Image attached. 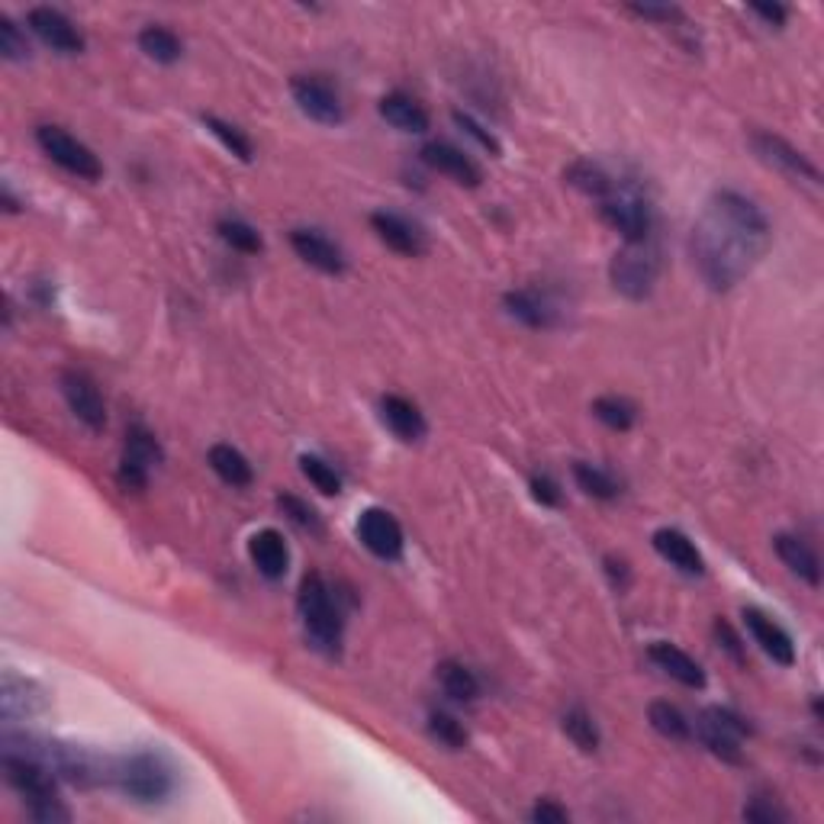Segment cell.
I'll return each mask as SVG.
<instances>
[{"label":"cell","instance_id":"cell-47","mask_svg":"<svg viewBox=\"0 0 824 824\" xmlns=\"http://www.w3.org/2000/svg\"><path fill=\"white\" fill-rule=\"evenodd\" d=\"M715 635H718V642L725 644V651L732 654L734 661H744V647H741V638L734 635L728 622H722V618H718V622H715Z\"/></svg>","mask_w":824,"mask_h":824},{"label":"cell","instance_id":"cell-32","mask_svg":"<svg viewBox=\"0 0 824 824\" xmlns=\"http://www.w3.org/2000/svg\"><path fill=\"white\" fill-rule=\"evenodd\" d=\"M216 232H219V239H222V242L229 245V248H236V251H242V255H258V251L265 248L261 236H258V229H255V226H248L245 219H236V216L219 219Z\"/></svg>","mask_w":824,"mask_h":824},{"label":"cell","instance_id":"cell-42","mask_svg":"<svg viewBox=\"0 0 824 824\" xmlns=\"http://www.w3.org/2000/svg\"><path fill=\"white\" fill-rule=\"evenodd\" d=\"M455 122H458V126H460V132H467V136H470V139H474V142H477V146L484 149V152H489V155H499V152H503V146H499V139H496V136L489 132V129H487V126H484V122L474 120L470 113H460V110H458V113H455Z\"/></svg>","mask_w":824,"mask_h":824},{"label":"cell","instance_id":"cell-1","mask_svg":"<svg viewBox=\"0 0 824 824\" xmlns=\"http://www.w3.org/2000/svg\"><path fill=\"white\" fill-rule=\"evenodd\" d=\"M770 219L737 190H715L693 226L689 255L705 284L718 294L737 287L770 248Z\"/></svg>","mask_w":824,"mask_h":824},{"label":"cell","instance_id":"cell-36","mask_svg":"<svg viewBox=\"0 0 824 824\" xmlns=\"http://www.w3.org/2000/svg\"><path fill=\"white\" fill-rule=\"evenodd\" d=\"M203 126L222 142L226 152H232L239 161H251V155L255 152H251V142H248V136H245L242 129H236L232 122L219 120V117H203Z\"/></svg>","mask_w":824,"mask_h":824},{"label":"cell","instance_id":"cell-27","mask_svg":"<svg viewBox=\"0 0 824 824\" xmlns=\"http://www.w3.org/2000/svg\"><path fill=\"white\" fill-rule=\"evenodd\" d=\"M438 686L455 703H474L480 696V679L474 676V671H467L460 661H441L438 664Z\"/></svg>","mask_w":824,"mask_h":824},{"label":"cell","instance_id":"cell-46","mask_svg":"<svg viewBox=\"0 0 824 824\" xmlns=\"http://www.w3.org/2000/svg\"><path fill=\"white\" fill-rule=\"evenodd\" d=\"M567 818H570L567 808H560V805H554V802H538V805L532 808V822L538 824H564Z\"/></svg>","mask_w":824,"mask_h":824},{"label":"cell","instance_id":"cell-20","mask_svg":"<svg viewBox=\"0 0 824 824\" xmlns=\"http://www.w3.org/2000/svg\"><path fill=\"white\" fill-rule=\"evenodd\" d=\"M503 306L513 319H519L522 326L528 329H550L557 322V309L550 304L545 294L532 290V287H522V290H509L503 297Z\"/></svg>","mask_w":824,"mask_h":824},{"label":"cell","instance_id":"cell-25","mask_svg":"<svg viewBox=\"0 0 824 824\" xmlns=\"http://www.w3.org/2000/svg\"><path fill=\"white\" fill-rule=\"evenodd\" d=\"M380 117L390 122V126H397L399 132H413V136H419V132H426L428 129V113L426 107L416 100V97H409V93L394 91L387 93L384 100H380Z\"/></svg>","mask_w":824,"mask_h":824},{"label":"cell","instance_id":"cell-21","mask_svg":"<svg viewBox=\"0 0 824 824\" xmlns=\"http://www.w3.org/2000/svg\"><path fill=\"white\" fill-rule=\"evenodd\" d=\"M647 654H651V661H654L661 671L667 673L671 679H676L679 686H686V689H703L705 686L703 667H699V664H696L686 651H679L676 644L654 642Z\"/></svg>","mask_w":824,"mask_h":824},{"label":"cell","instance_id":"cell-11","mask_svg":"<svg viewBox=\"0 0 824 824\" xmlns=\"http://www.w3.org/2000/svg\"><path fill=\"white\" fill-rule=\"evenodd\" d=\"M61 397L68 403V409L75 413V419L85 423L91 431H100V428L107 426L103 397H100L97 384H93L85 370H64L61 374Z\"/></svg>","mask_w":824,"mask_h":824},{"label":"cell","instance_id":"cell-33","mask_svg":"<svg viewBox=\"0 0 824 824\" xmlns=\"http://www.w3.org/2000/svg\"><path fill=\"white\" fill-rule=\"evenodd\" d=\"M122 458L136 460V464H142V467H158L161 464V445H158V438H155L152 431L146 426H132L129 428V435H126V455Z\"/></svg>","mask_w":824,"mask_h":824},{"label":"cell","instance_id":"cell-8","mask_svg":"<svg viewBox=\"0 0 824 824\" xmlns=\"http://www.w3.org/2000/svg\"><path fill=\"white\" fill-rule=\"evenodd\" d=\"M696 734L715 757H722L725 764H741V741L751 734V728L741 715H734L732 708L712 705L699 715Z\"/></svg>","mask_w":824,"mask_h":824},{"label":"cell","instance_id":"cell-4","mask_svg":"<svg viewBox=\"0 0 824 824\" xmlns=\"http://www.w3.org/2000/svg\"><path fill=\"white\" fill-rule=\"evenodd\" d=\"M297 606H300L306 635L312 638V644H316L319 651H326V654H338L345 622H341V609H338L336 596H332V586L326 583V577L306 574L304 583H300Z\"/></svg>","mask_w":824,"mask_h":824},{"label":"cell","instance_id":"cell-18","mask_svg":"<svg viewBox=\"0 0 824 824\" xmlns=\"http://www.w3.org/2000/svg\"><path fill=\"white\" fill-rule=\"evenodd\" d=\"M744 625L751 632V638L761 644L766 657H773L776 664L783 667H793L795 664V644L793 638L786 635L783 625H776L770 615H764L761 609H744Z\"/></svg>","mask_w":824,"mask_h":824},{"label":"cell","instance_id":"cell-14","mask_svg":"<svg viewBox=\"0 0 824 824\" xmlns=\"http://www.w3.org/2000/svg\"><path fill=\"white\" fill-rule=\"evenodd\" d=\"M46 693L39 683H32L27 676H17L13 671L3 673L0 683V715L3 722H17V718H32L39 712H46Z\"/></svg>","mask_w":824,"mask_h":824},{"label":"cell","instance_id":"cell-29","mask_svg":"<svg viewBox=\"0 0 824 824\" xmlns=\"http://www.w3.org/2000/svg\"><path fill=\"white\" fill-rule=\"evenodd\" d=\"M647 722H651L654 732L667 737V741H689L693 737V722L673 703H651Z\"/></svg>","mask_w":824,"mask_h":824},{"label":"cell","instance_id":"cell-2","mask_svg":"<svg viewBox=\"0 0 824 824\" xmlns=\"http://www.w3.org/2000/svg\"><path fill=\"white\" fill-rule=\"evenodd\" d=\"M3 766V776L7 783L23 795L27 802V815L39 824H64L71 822V812L68 805L59 798V780L32 757L23 754H13V751H3L0 757Z\"/></svg>","mask_w":824,"mask_h":824},{"label":"cell","instance_id":"cell-16","mask_svg":"<svg viewBox=\"0 0 824 824\" xmlns=\"http://www.w3.org/2000/svg\"><path fill=\"white\" fill-rule=\"evenodd\" d=\"M423 161L431 165L435 171H441L445 178L460 183V187H480V181H484L480 165L464 152V149L451 146V142H428L426 149H423Z\"/></svg>","mask_w":824,"mask_h":824},{"label":"cell","instance_id":"cell-15","mask_svg":"<svg viewBox=\"0 0 824 824\" xmlns=\"http://www.w3.org/2000/svg\"><path fill=\"white\" fill-rule=\"evenodd\" d=\"M370 226H374V232L380 236V242L387 245V248H394L399 255H406V258H419V255H426V232L413 222V219H406V216L390 214V210H377V214L370 216Z\"/></svg>","mask_w":824,"mask_h":824},{"label":"cell","instance_id":"cell-10","mask_svg":"<svg viewBox=\"0 0 824 824\" xmlns=\"http://www.w3.org/2000/svg\"><path fill=\"white\" fill-rule=\"evenodd\" d=\"M290 93H294L297 107L304 110L309 120L322 122V126H338L345 120L341 93L322 75H297L290 81Z\"/></svg>","mask_w":824,"mask_h":824},{"label":"cell","instance_id":"cell-22","mask_svg":"<svg viewBox=\"0 0 824 824\" xmlns=\"http://www.w3.org/2000/svg\"><path fill=\"white\" fill-rule=\"evenodd\" d=\"M654 550L673 564L676 570H683V574H689V577H699L705 570V560L699 548L683 535V532H676V528H657L654 532Z\"/></svg>","mask_w":824,"mask_h":824},{"label":"cell","instance_id":"cell-26","mask_svg":"<svg viewBox=\"0 0 824 824\" xmlns=\"http://www.w3.org/2000/svg\"><path fill=\"white\" fill-rule=\"evenodd\" d=\"M210 467H214V474L222 484L236 489L251 487V480H255V470H251L248 458L232 445H214L210 448Z\"/></svg>","mask_w":824,"mask_h":824},{"label":"cell","instance_id":"cell-12","mask_svg":"<svg viewBox=\"0 0 824 824\" xmlns=\"http://www.w3.org/2000/svg\"><path fill=\"white\" fill-rule=\"evenodd\" d=\"M30 30L59 56H81L85 52V36L81 30L56 7H32L27 13Z\"/></svg>","mask_w":824,"mask_h":824},{"label":"cell","instance_id":"cell-45","mask_svg":"<svg viewBox=\"0 0 824 824\" xmlns=\"http://www.w3.org/2000/svg\"><path fill=\"white\" fill-rule=\"evenodd\" d=\"M751 13L761 17L766 27H783L790 20V10L783 3H751Z\"/></svg>","mask_w":824,"mask_h":824},{"label":"cell","instance_id":"cell-9","mask_svg":"<svg viewBox=\"0 0 824 824\" xmlns=\"http://www.w3.org/2000/svg\"><path fill=\"white\" fill-rule=\"evenodd\" d=\"M751 146H754L757 158L766 161L770 168H776L780 175H786V178H793V181L812 183V187H822V171H818L805 155L798 152L795 146H790L786 139L757 129V132L751 136Z\"/></svg>","mask_w":824,"mask_h":824},{"label":"cell","instance_id":"cell-43","mask_svg":"<svg viewBox=\"0 0 824 824\" xmlns=\"http://www.w3.org/2000/svg\"><path fill=\"white\" fill-rule=\"evenodd\" d=\"M149 467H142V464H136V460H129V458H122L120 460V470H117V480H120V487L129 493H139V489H146L149 487Z\"/></svg>","mask_w":824,"mask_h":824},{"label":"cell","instance_id":"cell-17","mask_svg":"<svg viewBox=\"0 0 824 824\" xmlns=\"http://www.w3.org/2000/svg\"><path fill=\"white\" fill-rule=\"evenodd\" d=\"M290 245L294 251L304 258L309 268L322 271V275H341L345 271V255L329 236L316 232V229H294L290 232Z\"/></svg>","mask_w":824,"mask_h":824},{"label":"cell","instance_id":"cell-30","mask_svg":"<svg viewBox=\"0 0 824 824\" xmlns=\"http://www.w3.org/2000/svg\"><path fill=\"white\" fill-rule=\"evenodd\" d=\"M567 183L570 187H577L580 193L586 197H593V200H603L606 193H609V187L615 183L606 168H599V165H593V161H574L570 168H567Z\"/></svg>","mask_w":824,"mask_h":824},{"label":"cell","instance_id":"cell-31","mask_svg":"<svg viewBox=\"0 0 824 824\" xmlns=\"http://www.w3.org/2000/svg\"><path fill=\"white\" fill-rule=\"evenodd\" d=\"M564 732L580 747L583 754H596L599 751V741H603L599 728H596L593 715L586 708H580V705H574V708L564 712Z\"/></svg>","mask_w":824,"mask_h":824},{"label":"cell","instance_id":"cell-44","mask_svg":"<svg viewBox=\"0 0 824 824\" xmlns=\"http://www.w3.org/2000/svg\"><path fill=\"white\" fill-rule=\"evenodd\" d=\"M532 496H535L542 506H557V503H560V487L550 480L548 474H535V477H532Z\"/></svg>","mask_w":824,"mask_h":824},{"label":"cell","instance_id":"cell-19","mask_svg":"<svg viewBox=\"0 0 824 824\" xmlns=\"http://www.w3.org/2000/svg\"><path fill=\"white\" fill-rule=\"evenodd\" d=\"M248 554H251V564L258 567V574L268 580H280L290 567V550H287V542L277 528H265V532L251 535Z\"/></svg>","mask_w":824,"mask_h":824},{"label":"cell","instance_id":"cell-34","mask_svg":"<svg viewBox=\"0 0 824 824\" xmlns=\"http://www.w3.org/2000/svg\"><path fill=\"white\" fill-rule=\"evenodd\" d=\"M593 416L606 428H612V431H628V428L635 426V419H638L635 406L622 397H599L593 403Z\"/></svg>","mask_w":824,"mask_h":824},{"label":"cell","instance_id":"cell-28","mask_svg":"<svg viewBox=\"0 0 824 824\" xmlns=\"http://www.w3.org/2000/svg\"><path fill=\"white\" fill-rule=\"evenodd\" d=\"M139 49L158 64H175L183 56V42L168 27H146L139 32Z\"/></svg>","mask_w":824,"mask_h":824},{"label":"cell","instance_id":"cell-5","mask_svg":"<svg viewBox=\"0 0 824 824\" xmlns=\"http://www.w3.org/2000/svg\"><path fill=\"white\" fill-rule=\"evenodd\" d=\"M599 214L625 242H644L654 232V210L635 183H612L609 193L599 200Z\"/></svg>","mask_w":824,"mask_h":824},{"label":"cell","instance_id":"cell-41","mask_svg":"<svg viewBox=\"0 0 824 824\" xmlns=\"http://www.w3.org/2000/svg\"><path fill=\"white\" fill-rule=\"evenodd\" d=\"M744 818L754 824H783L790 822V812L786 808H780L773 798H766V795H754L747 805H744Z\"/></svg>","mask_w":824,"mask_h":824},{"label":"cell","instance_id":"cell-23","mask_svg":"<svg viewBox=\"0 0 824 824\" xmlns=\"http://www.w3.org/2000/svg\"><path fill=\"white\" fill-rule=\"evenodd\" d=\"M380 416H384V423L387 428L403 438V441H423L426 438V416L419 413V406L416 403H409L406 397H397V394H390V397L380 399Z\"/></svg>","mask_w":824,"mask_h":824},{"label":"cell","instance_id":"cell-13","mask_svg":"<svg viewBox=\"0 0 824 824\" xmlns=\"http://www.w3.org/2000/svg\"><path fill=\"white\" fill-rule=\"evenodd\" d=\"M358 538L380 560H397L403 554V528L387 509H365L358 519Z\"/></svg>","mask_w":824,"mask_h":824},{"label":"cell","instance_id":"cell-38","mask_svg":"<svg viewBox=\"0 0 824 824\" xmlns=\"http://www.w3.org/2000/svg\"><path fill=\"white\" fill-rule=\"evenodd\" d=\"M300 470H304L306 480L319 489V493H326V496H338V493H341V477L336 474V467L326 464L322 458L304 455V458H300Z\"/></svg>","mask_w":824,"mask_h":824},{"label":"cell","instance_id":"cell-37","mask_svg":"<svg viewBox=\"0 0 824 824\" xmlns=\"http://www.w3.org/2000/svg\"><path fill=\"white\" fill-rule=\"evenodd\" d=\"M428 734H431L438 744L451 747V751L467 747V728L460 725L455 715H448V712H431V715H428Z\"/></svg>","mask_w":824,"mask_h":824},{"label":"cell","instance_id":"cell-7","mask_svg":"<svg viewBox=\"0 0 824 824\" xmlns=\"http://www.w3.org/2000/svg\"><path fill=\"white\" fill-rule=\"evenodd\" d=\"M36 142H39V149L49 155L59 168H64L68 175H75V178H81V181H100V178H103L100 158H97L85 142H78L71 132H64L61 126H39V129H36Z\"/></svg>","mask_w":824,"mask_h":824},{"label":"cell","instance_id":"cell-3","mask_svg":"<svg viewBox=\"0 0 824 824\" xmlns=\"http://www.w3.org/2000/svg\"><path fill=\"white\" fill-rule=\"evenodd\" d=\"M110 786H117L122 795H129L142 805H155V802H165L171 795L175 776H171V766L165 764L158 754L136 751V754H126L120 761H113Z\"/></svg>","mask_w":824,"mask_h":824},{"label":"cell","instance_id":"cell-6","mask_svg":"<svg viewBox=\"0 0 824 824\" xmlns=\"http://www.w3.org/2000/svg\"><path fill=\"white\" fill-rule=\"evenodd\" d=\"M657 271H661V251L651 239L644 242H625L615 258H612V284L622 297L628 300H644L651 297L654 284H657Z\"/></svg>","mask_w":824,"mask_h":824},{"label":"cell","instance_id":"cell-24","mask_svg":"<svg viewBox=\"0 0 824 824\" xmlns=\"http://www.w3.org/2000/svg\"><path fill=\"white\" fill-rule=\"evenodd\" d=\"M773 548H776L780 560L793 570L798 580H805L808 586H818L822 583V564H818V554L812 550L808 542H802L798 535H776L773 538Z\"/></svg>","mask_w":824,"mask_h":824},{"label":"cell","instance_id":"cell-35","mask_svg":"<svg viewBox=\"0 0 824 824\" xmlns=\"http://www.w3.org/2000/svg\"><path fill=\"white\" fill-rule=\"evenodd\" d=\"M574 477H577V484L586 496H593V499H615L618 496V484H615V477H612L609 470H603V467H596V464H577L574 467Z\"/></svg>","mask_w":824,"mask_h":824},{"label":"cell","instance_id":"cell-39","mask_svg":"<svg viewBox=\"0 0 824 824\" xmlns=\"http://www.w3.org/2000/svg\"><path fill=\"white\" fill-rule=\"evenodd\" d=\"M0 56H3L7 61L30 59V42H27V32L20 30L10 17H0Z\"/></svg>","mask_w":824,"mask_h":824},{"label":"cell","instance_id":"cell-40","mask_svg":"<svg viewBox=\"0 0 824 824\" xmlns=\"http://www.w3.org/2000/svg\"><path fill=\"white\" fill-rule=\"evenodd\" d=\"M277 506H280V513H284L287 519L294 522V525H300L304 532L322 535V519L316 516V509H312L309 503H304L300 496H280Z\"/></svg>","mask_w":824,"mask_h":824}]
</instances>
